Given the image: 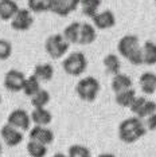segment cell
<instances>
[{
    "instance_id": "cell-1",
    "label": "cell",
    "mask_w": 156,
    "mask_h": 157,
    "mask_svg": "<svg viewBox=\"0 0 156 157\" xmlns=\"http://www.w3.org/2000/svg\"><path fill=\"white\" fill-rule=\"evenodd\" d=\"M117 51L119 54L125 58L131 65L140 66L144 65L143 60V48L140 46L139 36L136 35H125L117 43Z\"/></svg>"
},
{
    "instance_id": "cell-2",
    "label": "cell",
    "mask_w": 156,
    "mask_h": 157,
    "mask_svg": "<svg viewBox=\"0 0 156 157\" xmlns=\"http://www.w3.org/2000/svg\"><path fill=\"white\" fill-rule=\"evenodd\" d=\"M119 138L125 144H133V142L139 141L143 136L147 133V128L145 124L141 121L139 117H129L121 121L119 125Z\"/></svg>"
},
{
    "instance_id": "cell-3",
    "label": "cell",
    "mask_w": 156,
    "mask_h": 157,
    "mask_svg": "<svg viewBox=\"0 0 156 157\" xmlns=\"http://www.w3.org/2000/svg\"><path fill=\"white\" fill-rule=\"evenodd\" d=\"M100 82L96 79L94 77L88 75L80 79L76 85V93L82 101L85 102H93L97 98L98 93H100Z\"/></svg>"
},
{
    "instance_id": "cell-4",
    "label": "cell",
    "mask_w": 156,
    "mask_h": 157,
    "mask_svg": "<svg viewBox=\"0 0 156 157\" xmlns=\"http://www.w3.org/2000/svg\"><path fill=\"white\" fill-rule=\"evenodd\" d=\"M62 67L65 70L66 74L72 77H80L85 73L88 67V59L85 56L84 52L81 51H74L72 54H69L63 59Z\"/></svg>"
},
{
    "instance_id": "cell-5",
    "label": "cell",
    "mask_w": 156,
    "mask_h": 157,
    "mask_svg": "<svg viewBox=\"0 0 156 157\" xmlns=\"http://www.w3.org/2000/svg\"><path fill=\"white\" fill-rule=\"evenodd\" d=\"M70 43L63 38L62 34H54L50 35L45 42V50L49 54V56L53 59H59L66 55L69 51Z\"/></svg>"
},
{
    "instance_id": "cell-6",
    "label": "cell",
    "mask_w": 156,
    "mask_h": 157,
    "mask_svg": "<svg viewBox=\"0 0 156 157\" xmlns=\"http://www.w3.org/2000/svg\"><path fill=\"white\" fill-rule=\"evenodd\" d=\"M129 109L136 117L143 120L150 117L151 114L156 113V102L150 101V99L143 97V95H140V97H136V99L133 101Z\"/></svg>"
},
{
    "instance_id": "cell-7",
    "label": "cell",
    "mask_w": 156,
    "mask_h": 157,
    "mask_svg": "<svg viewBox=\"0 0 156 157\" xmlns=\"http://www.w3.org/2000/svg\"><path fill=\"white\" fill-rule=\"evenodd\" d=\"M24 82H26V75L22 71L11 69L6 73L4 79H3V85L8 91L18 93V91H23Z\"/></svg>"
},
{
    "instance_id": "cell-8",
    "label": "cell",
    "mask_w": 156,
    "mask_h": 157,
    "mask_svg": "<svg viewBox=\"0 0 156 157\" xmlns=\"http://www.w3.org/2000/svg\"><path fill=\"white\" fill-rule=\"evenodd\" d=\"M7 124H10L11 126L22 132H27L30 130L31 126V116L24 109H15L8 114Z\"/></svg>"
},
{
    "instance_id": "cell-9",
    "label": "cell",
    "mask_w": 156,
    "mask_h": 157,
    "mask_svg": "<svg viewBox=\"0 0 156 157\" xmlns=\"http://www.w3.org/2000/svg\"><path fill=\"white\" fill-rule=\"evenodd\" d=\"M31 12L28 8H19V11L15 16L12 17V20L10 22L12 30L15 31H27L33 27L34 24V16L31 15Z\"/></svg>"
},
{
    "instance_id": "cell-10",
    "label": "cell",
    "mask_w": 156,
    "mask_h": 157,
    "mask_svg": "<svg viewBox=\"0 0 156 157\" xmlns=\"http://www.w3.org/2000/svg\"><path fill=\"white\" fill-rule=\"evenodd\" d=\"M0 137H2L3 142H4L7 146H10V148L18 146L24 138L23 132L11 126L10 124H6L2 126V129H0Z\"/></svg>"
},
{
    "instance_id": "cell-11",
    "label": "cell",
    "mask_w": 156,
    "mask_h": 157,
    "mask_svg": "<svg viewBox=\"0 0 156 157\" xmlns=\"http://www.w3.org/2000/svg\"><path fill=\"white\" fill-rule=\"evenodd\" d=\"M28 138L33 141L41 142V144H43V145H49L54 141V133H53V130L47 126L34 125V126L28 130Z\"/></svg>"
},
{
    "instance_id": "cell-12",
    "label": "cell",
    "mask_w": 156,
    "mask_h": 157,
    "mask_svg": "<svg viewBox=\"0 0 156 157\" xmlns=\"http://www.w3.org/2000/svg\"><path fill=\"white\" fill-rule=\"evenodd\" d=\"M92 24L97 28V30H109V28L115 27L116 24V16L111 10H105L101 11L92 17Z\"/></svg>"
},
{
    "instance_id": "cell-13",
    "label": "cell",
    "mask_w": 156,
    "mask_h": 157,
    "mask_svg": "<svg viewBox=\"0 0 156 157\" xmlns=\"http://www.w3.org/2000/svg\"><path fill=\"white\" fill-rule=\"evenodd\" d=\"M49 11L58 16L66 17L73 11H76V8L69 0H49Z\"/></svg>"
},
{
    "instance_id": "cell-14",
    "label": "cell",
    "mask_w": 156,
    "mask_h": 157,
    "mask_svg": "<svg viewBox=\"0 0 156 157\" xmlns=\"http://www.w3.org/2000/svg\"><path fill=\"white\" fill-rule=\"evenodd\" d=\"M140 90L147 95H152L156 91V74L152 71H145L139 78Z\"/></svg>"
},
{
    "instance_id": "cell-15",
    "label": "cell",
    "mask_w": 156,
    "mask_h": 157,
    "mask_svg": "<svg viewBox=\"0 0 156 157\" xmlns=\"http://www.w3.org/2000/svg\"><path fill=\"white\" fill-rule=\"evenodd\" d=\"M19 11V6L15 0H0V19L3 22H11Z\"/></svg>"
},
{
    "instance_id": "cell-16",
    "label": "cell",
    "mask_w": 156,
    "mask_h": 157,
    "mask_svg": "<svg viewBox=\"0 0 156 157\" xmlns=\"http://www.w3.org/2000/svg\"><path fill=\"white\" fill-rule=\"evenodd\" d=\"M53 121V114L46 108H34L31 112V122L39 126H49Z\"/></svg>"
},
{
    "instance_id": "cell-17",
    "label": "cell",
    "mask_w": 156,
    "mask_h": 157,
    "mask_svg": "<svg viewBox=\"0 0 156 157\" xmlns=\"http://www.w3.org/2000/svg\"><path fill=\"white\" fill-rule=\"evenodd\" d=\"M111 86H112V90L115 91V94H116V93L132 89L133 81H132V78H131L129 75H127V74L119 73V74H116V75H113Z\"/></svg>"
},
{
    "instance_id": "cell-18",
    "label": "cell",
    "mask_w": 156,
    "mask_h": 157,
    "mask_svg": "<svg viewBox=\"0 0 156 157\" xmlns=\"http://www.w3.org/2000/svg\"><path fill=\"white\" fill-rule=\"evenodd\" d=\"M97 39V33L96 27L90 23H81V31H80V43L78 44H92Z\"/></svg>"
},
{
    "instance_id": "cell-19",
    "label": "cell",
    "mask_w": 156,
    "mask_h": 157,
    "mask_svg": "<svg viewBox=\"0 0 156 157\" xmlns=\"http://www.w3.org/2000/svg\"><path fill=\"white\" fill-rule=\"evenodd\" d=\"M34 75L41 82H49L54 77V67L50 63H39L34 67Z\"/></svg>"
},
{
    "instance_id": "cell-20",
    "label": "cell",
    "mask_w": 156,
    "mask_h": 157,
    "mask_svg": "<svg viewBox=\"0 0 156 157\" xmlns=\"http://www.w3.org/2000/svg\"><path fill=\"white\" fill-rule=\"evenodd\" d=\"M80 31H81V23L73 22L63 30L62 35L70 44H78L80 43Z\"/></svg>"
},
{
    "instance_id": "cell-21",
    "label": "cell",
    "mask_w": 156,
    "mask_h": 157,
    "mask_svg": "<svg viewBox=\"0 0 156 157\" xmlns=\"http://www.w3.org/2000/svg\"><path fill=\"white\" fill-rule=\"evenodd\" d=\"M136 91L132 89H128V90H124V91H120V93H116V97H115V101L119 106L121 108H131V105L133 103V101L136 99Z\"/></svg>"
},
{
    "instance_id": "cell-22",
    "label": "cell",
    "mask_w": 156,
    "mask_h": 157,
    "mask_svg": "<svg viewBox=\"0 0 156 157\" xmlns=\"http://www.w3.org/2000/svg\"><path fill=\"white\" fill-rule=\"evenodd\" d=\"M141 48H143L144 65L155 66L156 65V43L152 40H147Z\"/></svg>"
},
{
    "instance_id": "cell-23",
    "label": "cell",
    "mask_w": 156,
    "mask_h": 157,
    "mask_svg": "<svg viewBox=\"0 0 156 157\" xmlns=\"http://www.w3.org/2000/svg\"><path fill=\"white\" fill-rule=\"evenodd\" d=\"M102 63H104V66H105V70L108 71L109 74H113V75L119 74L120 70H121V62H120V58L116 54L105 55Z\"/></svg>"
},
{
    "instance_id": "cell-24",
    "label": "cell",
    "mask_w": 156,
    "mask_h": 157,
    "mask_svg": "<svg viewBox=\"0 0 156 157\" xmlns=\"http://www.w3.org/2000/svg\"><path fill=\"white\" fill-rule=\"evenodd\" d=\"M82 13L88 17H93L96 13H98L100 11V6H101V0H81L80 3Z\"/></svg>"
},
{
    "instance_id": "cell-25",
    "label": "cell",
    "mask_w": 156,
    "mask_h": 157,
    "mask_svg": "<svg viewBox=\"0 0 156 157\" xmlns=\"http://www.w3.org/2000/svg\"><path fill=\"white\" fill-rule=\"evenodd\" d=\"M41 83L42 82L38 79L37 77L34 75H30L26 78V82H24V86H23V93L27 95V97H33V95H35L37 93L41 90Z\"/></svg>"
},
{
    "instance_id": "cell-26",
    "label": "cell",
    "mask_w": 156,
    "mask_h": 157,
    "mask_svg": "<svg viewBox=\"0 0 156 157\" xmlns=\"http://www.w3.org/2000/svg\"><path fill=\"white\" fill-rule=\"evenodd\" d=\"M26 151L30 157H45L47 155V145L30 140L26 145Z\"/></svg>"
},
{
    "instance_id": "cell-27",
    "label": "cell",
    "mask_w": 156,
    "mask_h": 157,
    "mask_svg": "<svg viewBox=\"0 0 156 157\" xmlns=\"http://www.w3.org/2000/svg\"><path fill=\"white\" fill-rule=\"evenodd\" d=\"M50 99H51L50 93L45 90V89H41L37 94L31 97V105H33V108H46L49 105V102H50Z\"/></svg>"
},
{
    "instance_id": "cell-28",
    "label": "cell",
    "mask_w": 156,
    "mask_h": 157,
    "mask_svg": "<svg viewBox=\"0 0 156 157\" xmlns=\"http://www.w3.org/2000/svg\"><path fill=\"white\" fill-rule=\"evenodd\" d=\"M28 10L34 13H42L49 11V0H27Z\"/></svg>"
},
{
    "instance_id": "cell-29",
    "label": "cell",
    "mask_w": 156,
    "mask_h": 157,
    "mask_svg": "<svg viewBox=\"0 0 156 157\" xmlns=\"http://www.w3.org/2000/svg\"><path fill=\"white\" fill-rule=\"evenodd\" d=\"M67 157H92L89 148L80 144H74L67 151Z\"/></svg>"
},
{
    "instance_id": "cell-30",
    "label": "cell",
    "mask_w": 156,
    "mask_h": 157,
    "mask_svg": "<svg viewBox=\"0 0 156 157\" xmlns=\"http://www.w3.org/2000/svg\"><path fill=\"white\" fill-rule=\"evenodd\" d=\"M12 54V44L6 39H0V60H7Z\"/></svg>"
},
{
    "instance_id": "cell-31",
    "label": "cell",
    "mask_w": 156,
    "mask_h": 157,
    "mask_svg": "<svg viewBox=\"0 0 156 157\" xmlns=\"http://www.w3.org/2000/svg\"><path fill=\"white\" fill-rule=\"evenodd\" d=\"M144 124H145V128H147V130H150V132L156 130V113L151 114L150 117H147L145 121H144Z\"/></svg>"
},
{
    "instance_id": "cell-32",
    "label": "cell",
    "mask_w": 156,
    "mask_h": 157,
    "mask_svg": "<svg viewBox=\"0 0 156 157\" xmlns=\"http://www.w3.org/2000/svg\"><path fill=\"white\" fill-rule=\"evenodd\" d=\"M69 2H70V3H72V6H73V7H74V8H76V10H77V7H78V6H80L81 0H69Z\"/></svg>"
},
{
    "instance_id": "cell-33",
    "label": "cell",
    "mask_w": 156,
    "mask_h": 157,
    "mask_svg": "<svg viewBox=\"0 0 156 157\" xmlns=\"http://www.w3.org/2000/svg\"><path fill=\"white\" fill-rule=\"evenodd\" d=\"M98 157H116V156L113 155V153H101Z\"/></svg>"
},
{
    "instance_id": "cell-34",
    "label": "cell",
    "mask_w": 156,
    "mask_h": 157,
    "mask_svg": "<svg viewBox=\"0 0 156 157\" xmlns=\"http://www.w3.org/2000/svg\"><path fill=\"white\" fill-rule=\"evenodd\" d=\"M51 157H67V155H63V153H55V155H53Z\"/></svg>"
},
{
    "instance_id": "cell-35",
    "label": "cell",
    "mask_w": 156,
    "mask_h": 157,
    "mask_svg": "<svg viewBox=\"0 0 156 157\" xmlns=\"http://www.w3.org/2000/svg\"><path fill=\"white\" fill-rule=\"evenodd\" d=\"M2 151H3V148H2V144H0V156H2Z\"/></svg>"
},
{
    "instance_id": "cell-36",
    "label": "cell",
    "mask_w": 156,
    "mask_h": 157,
    "mask_svg": "<svg viewBox=\"0 0 156 157\" xmlns=\"http://www.w3.org/2000/svg\"><path fill=\"white\" fill-rule=\"evenodd\" d=\"M0 103H2V95H0Z\"/></svg>"
},
{
    "instance_id": "cell-37",
    "label": "cell",
    "mask_w": 156,
    "mask_h": 157,
    "mask_svg": "<svg viewBox=\"0 0 156 157\" xmlns=\"http://www.w3.org/2000/svg\"><path fill=\"white\" fill-rule=\"evenodd\" d=\"M15 2H18V0H15Z\"/></svg>"
},
{
    "instance_id": "cell-38",
    "label": "cell",
    "mask_w": 156,
    "mask_h": 157,
    "mask_svg": "<svg viewBox=\"0 0 156 157\" xmlns=\"http://www.w3.org/2000/svg\"><path fill=\"white\" fill-rule=\"evenodd\" d=\"M155 3H156V0H155Z\"/></svg>"
}]
</instances>
